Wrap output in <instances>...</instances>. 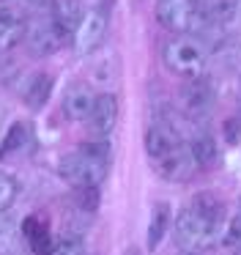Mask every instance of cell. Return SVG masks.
<instances>
[{
  "label": "cell",
  "mask_w": 241,
  "mask_h": 255,
  "mask_svg": "<svg viewBox=\"0 0 241 255\" xmlns=\"http://www.w3.org/2000/svg\"><path fill=\"white\" fill-rule=\"evenodd\" d=\"M175 244L181 253H203L222 242L225 233V206L214 195H197L181 214L175 217Z\"/></svg>",
  "instance_id": "6da1fadb"
},
{
  "label": "cell",
  "mask_w": 241,
  "mask_h": 255,
  "mask_svg": "<svg viewBox=\"0 0 241 255\" xmlns=\"http://www.w3.org/2000/svg\"><path fill=\"white\" fill-rule=\"evenodd\" d=\"M145 154L151 159V167L167 181H186L197 170L189 140H184V134L164 118H156L148 127Z\"/></svg>",
  "instance_id": "7a4b0ae2"
},
{
  "label": "cell",
  "mask_w": 241,
  "mask_h": 255,
  "mask_svg": "<svg viewBox=\"0 0 241 255\" xmlns=\"http://www.w3.org/2000/svg\"><path fill=\"white\" fill-rule=\"evenodd\" d=\"M110 167V143L107 140H93L82 143L74 154L63 156L60 162V176L77 187H99L107 178Z\"/></svg>",
  "instance_id": "3957f363"
},
{
  "label": "cell",
  "mask_w": 241,
  "mask_h": 255,
  "mask_svg": "<svg viewBox=\"0 0 241 255\" xmlns=\"http://www.w3.org/2000/svg\"><path fill=\"white\" fill-rule=\"evenodd\" d=\"M162 63L167 72L178 74V77H203L208 66V47L192 33H175L162 47Z\"/></svg>",
  "instance_id": "277c9868"
},
{
  "label": "cell",
  "mask_w": 241,
  "mask_h": 255,
  "mask_svg": "<svg viewBox=\"0 0 241 255\" xmlns=\"http://www.w3.org/2000/svg\"><path fill=\"white\" fill-rule=\"evenodd\" d=\"M107 28H110V8L104 3H96L93 8H88L82 17L80 28L74 33V47L80 55H91L107 39Z\"/></svg>",
  "instance_id": "5b68a950"
},
{
  "label": "cell",
  "mask_w": 241,
  "mask_h": 255,
  "mask_svg": "<svg viewBox=\"0 0 241 255\" xmlns=\"http://www.w3.org/2000/svg\"><path fill=\"white\" fill-rule=\"evenodd\" d=\"M153 14H156L159 25L175 30V33H186V30H195L197 25H206L192 0H156Z\"/></svg>",
  "instance_id": "8992f818"
},
{
  "label": "cell",
  "mask_w": 241,
  "mask_h": 255,
  "mask_svg": "<svg viewBox=\"0 0 241 255\" xmlns=\"http://www.w3.org/2000/svg\"><path fill=\"white\" fill-rule=\"evenodd\" d=\"M63 41H66V33L49 14L33 19L25 30V44L33 55H52V52H58L63 47Z\"/></svg>",
  "instance_id": "52a82bcc"
},
{
  "label": "cell",
  "mask_w": 241,
  "mask_h": 255,
  "mask_svg": "<svg viewBox=\"0 0 241 255\" xmlns=\"http://www.w3.org/2000/svg\"><path fill=\"white\" fill-rule=\"evenodd\" d=\"M214 102H217V91L206 77L186 80V85L181 88V107L192 118H206L214 110Z\"/></svg>",
  "instance_id": "ba28073f"
},
{
  "label": "cell",
  "mask_w": 241,
  "mask_h": 255,
  "mask_svg": "<svg viewBox=\"0 0 241 255\" xmlns=\"http://www.w3.org/2000/svg\"><path fill=\"white\" fill-rule=\"evenodd\" d=\"M96 96L93 88L88 83H74L66 88V96H63V113L69 121H91V113H93V105H96Z\"/></svg>",
  "instance_id": "9c48e42d"
},
{
  "label": "cell",
  "mask_w": 241,
  "mask_h": 255,
  "mask_svg": "<svg viewBox=\"0 0 241 255\" xmlns=\"http://www.w3.org/2000/svg\"><path fill=\"white\" fill-rule=\"evenodd\" d=\"M88 124H91V129L99 137H107L115 129V124H118V99H115L113 94H99Z\"/></svg>",
  "instance_id": "30bf717a"
},
{
  "label": "cell",
  "mask_w": 241,
  "mask_h": 255,
  "mask_svg": "<svg viewBox=\"0 0 241 255\" xmlns=\"http://www.w3.org/2000/svg\"><path fill=\"white\" fill-rule=\"evenodd\" d=\"M49 17L60 25V30L66 36H74L80 22H82V17H85V11H82L80 0H52L49 3Z\"/></svg>",
  "instance_id": "8fae6325"
},
{
  "label": "cell",
  "mask_w": 241,
  "mask_h": 255,
  "mask_svg": "<svg viewBox=\"0 0 241 255\" xmlns=\"http://www.w3.org/2000/svg\"><path fill=\"white\" fill-rule=\"evenodd\" d=\"M55 88V77L47 72H36L30 80L25 83V91H22V102H25L30 110H41L44 105L49 102Z\"/></svg>",
  "instance_id": "7c38bea8"
},
{
  "label": "cell",
  "mask_w": 241,
  "mask_h": 255,
  "mask_svg": "<svg viewBox=\"0 0 241 255\" xmlns=\"http://www.w3.org/2000/svg\"><path fill=\"white\" fill-rule=\"evenodd\" d=\"M25 19L14 8H0V52H8L25 39Z\"/></svg>",
  "instance_id": "4fadbf2b"
},
{
  "label": "cell",
  "mask_w": 241,
  "mask_h": 255,
  "mask_svg": "<svg viewBox=\"0 0 241 255\" xmlns=\"http://www.w3.org/2000/svg\"><path fill=\"white\" fill-rule=\"evenodd\" d=\"M22 236H25L27 247L33 255H52V244H49V231L38 217H27L22 222Z\"/></svg>",
  "instance_id": "5bb4252c"
},
{
  "label": "cell",
  "mask_w": 241,
  "mask_h": 255,
  "mask_svg": "<svg viewBox=\"0 0 241 255\" xmlns=\"http://www.w3.org/2000/svg\"><path fill=\"white\" fill-rule=\"evenodd\" d=\"M167 228H173V214H170V206L167 203H156L151 211V225H148V250H156L159 242L164 239Z\"/></svg>",
  "instance_id": "9a60e30c"
},
{
  "label": "cell",
  "mask_w": 241,
  "mask_h": 255,
  "mask_svg": "<svg viewBox=\"0 0 241 255\" xmlns=\"http://www.w3.org/2000/svg\"><path fill=\"white\" fill-rule=\"evenodd\" d=\"M189 148H192V156H195L197 167H211L217 162V140L211 137L208 132H195L189 137Z\"/></svg>",
  "instance_id": "2e32d148"
},
{
  "label": "cell",
  "mask_w": 241,
  "mask_h": 255,
  "mask_svg": "<svg viewBox=\"0 0 241 255\" xmlns=\"http://www.w3.org/2000/svg\"><path fill=\"white\" fill-rule=\"evenodd\" d=\"M27 140H30V127H27V124H22V121L11 124V129H8V134H5L3 145H0V156L11 154V151H19Z\"/></svg>",
  "instance_id": "e0dca14e"
},
{
  "label": "cell",
  "mask_w": 241,
  "mask_h": 255,
  "mask_svg": "<svg viewBox=\"0 0 241 255\" xmlns=\"http://www.w3.org/2000/svg\"><path fill=\"white\" fill-rule=\"evenodd\" d=\"M52 255H88V244L80 233H63L52 244Z\"/></svg>",
  "instance_id": "ac0fdd59"
},
{
  "label": "cell",
  "mask_w": 241,
  "mask_h": 255,
  "mask_svg": "<svg viewBox=\"0 0 241 255\" xmlns=\"http://www.w3.org/2000/svg\"><path fill=\"white\" fill-rule=\"evenodd\" d=\"M16 198V181L8 173H0V211H5Z\"/></svg>",
  "instance_id": "d6986e66"
},
{
  "label": "cell",
  "mask_w": 241,
  "mask_h": 255,
  "mask_svg": "<svg viewBox=\"0 0 241 255\" xmlns=\"http://www.w3.org/2000/svg\"><path fill=\"white\" fill-rule=\"evenodd\" d=\"M74 198H77V206H80V209L93 211L99 206V187H77Z\"/></svg>",
  "instance_id": "ffe728a7"
},
{
  "label": "cell",
  "mask_w": 241,
  "mask_h": 255,
  "mask_svg": "<svg viewBox=\"0 0 241 255\" xmlns=\"http://www.w3.org/2000/svg\"><path fill=\"white\" fill-rule=\"evenodd\" d=\"M222 244H225V247H241V211L228 222V225H225Z\"/></svg>",
  "instance_id": "44dd1931"
},
{
  "label": "cell",
  "mask_w": 241,
  "mask_h": 255,
  "mask_svg": "<svg viewBox=\"0 0 241 255\" xmlns=\"http://www.w3.org/2000/svg\"><path fill=\"white\" fill-rule=\"evenodd\" d=\"M236 3H239V11H241V0H236Z\"/></svg>",
  "instance_id": "7402d4cb"
},
{
  "label": "cell",
  "mask_w": 241,
  "mask_h": 255,
  "mask_svg": "<svg viewBox=\"0 0 241 255\" xmlns=\"http://www.w3.org/2000/svg\"><path fill=\"white\" fill-rule=\"evenodd\" d=\"M181 255H195V253H181Z\"/></svg>",
  "instance_id": "603a6c76"
},
{
  "label": "cell",
  "mask_w": 241,
  "mask_h": 255,
  "mask_svg": "<svg viewBox=\"0 0 241 255\" xmlns=\"http://www.w3.org/2000/svg\"><path fill=\"white\" fill-rule=\"evenodd\" d=\"M236 255H241V250H236Z\"/></svg>",
  "instance_id": "cb8c5ba5"
}]
</instances>
